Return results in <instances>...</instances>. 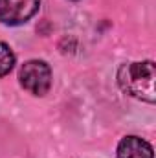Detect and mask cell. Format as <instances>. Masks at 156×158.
I'll return each instance as SVG.
<instances>
[{"mask_svg": "<svg viewBox=\"0 0 156 158\" xmlns=\"http://www.w3.org/2000/svg\"><path fill=\"white\" fill-rule=\"evenodd\" d=\"M156 66L154 61H140L121 64L117 70V85L119 88L145 103L156 101Z\"/></svg>", "mask_w": 156, "mask_h": 158, "instance_id": "1", "label": "cell"}, {"mask_svg": "<svg viewBox=\"0 0 156 158\" xmlns=\"http://www.w3.org/2000/svg\"><path fill=\"white\" fill-rule=\"evenodd\" d=\"M18 81H20L22 88L28 90L30 94L44 96L51 86V70L44 61L31 59L20 66Z\"/></svg>", "mask_w": 156, "mask_h": 158, "instance_id": "2", "label": "cell"}, {"mask_svg": "<svg viewBox=\"0 0 156 158\" xmlns=\"http://www.w3.org/2000/svg\"><path fill=\"white\" fill-rule=\"evenodd\" d=\"M40 0H0V22L7 26L26 24L37 11Z\"/></svg>", "mask_w": 156, "mask_h": 158, "instance_id": "3", "label": "cell"}, {"mask_svg": "<svg viewBox=\"0 0 156 158\" xmlns=\"http://www.w3.org/2000/svg\"><path fill=\"white\" fill-rule=\"evenodd\" d=\"M117 158H153V145L140 136H125L117 143Z\"/></svg>", "mask_w": 156, "mask_h": 158, "instance_id": "4", "label": "cell"}, {"mask_svg": "<svg viewBox=\"0 0 156 158\" xmlns=\"http://www.w3.org/2000/svg\"><path fill=\"white\" fill-rule=\"evenodd\" d=\"M15 64V53L6 42H0V77L7 76Z\"/></svg>", "mask_w": 156, "mask_h": 158, "instance_id": "5", "label": "cell"}]
</instances>
